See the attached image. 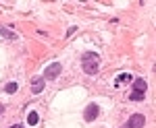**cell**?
I'll use <instances>...</instances> for the list:
<instances>
[{
    "mask_svg": "<svg viewBox=\"0 0 156 128\" xmlns=\"http://www.w3.org/2000/svg\"><path fill=\"white\" fill-rule=\"evenodd\" d=\"M81 68L85 74H96L100 70V54L96 52H85L81 58Z\"/></svg>",
    "mask_w": 156,
    "mask_h": 128,
    "instance_id": "cell-1",
    "label": "cell"
},
{
    "mask_svg": "<svg viewBox=\"0 0 156 128\" xmlns=\"http://www.w3.org/2000/svg\"><path fill=\"white\" fill-rule=\"evenodd\" d=\"M146 89H148L146 79H135V81H133V91H131V95H129V99H131V101H144Z\"/></svg>",
    "mask_w": 156,
    "mask_h": 128,
    "instance_id": "cell-2",
    "label": "cell"
},
{
    "mask_svg": "<svg viewBox=\"0 0 156 128\" xmlns=\"http://www.w3.org/2000/svg\"><path fill=\"white\" fill-rule=\"evenodd\" d=\"M60 72H62V64H60V62H52V64L46 66V70H44V81H54Z\"/></svg>",
    "mask_w": 156,
    "mask_h": 128,
    "instance_id": "cell-3",
    "label": "cell"
},
{
    "mask_svg": "<svg viewBox=\"0 0 156 128\" xmlns=\"http://www.w3.org/2000/svg\"><path fill=\"white\" fill-rule=\"evenodd\" d=\"M98 114H100V105L98 103H90L87 107H85V112H83V118L87 120V122H94L98 118Z\"/></svg>",
    "mask_w": 156,
    "mask_h": 128,
    "instance_id": "cell-4",
    "label": "cell"
},
{
    "mask_svg": "<svg viewBox=\"0 0 156 128\" xmlns=\"http://www.w3.org/2000/svg\"><path fill=\"white\" fill-rule=\"evenodd\" d=\"M144 124H146V118L142 116V114H133V116L127 120L125 126H127V128H142Z\"/></svg>",
    "mask_w": 156,
    "mask_h": 128,
    "instance_id": "cell-5",
    "label": "cell"
},
{
    "mask_svg": "<svg viewBox=\"0 0 156 128\" xmlns=\"http://www.w3.org/2000/svg\"><path fill=\"white\" fill-rule=\"evenodd\" d=\"M44 87H46L44 77H37V79H34V81H31V91H34V95L42 93V91H44Z\"/></svg>",
    "mask_w": 156,
    "mask_h": 128,
    "instance_id": "cell-6",
    "label": "cell"
},
{
    "mask_svg": "<svg viewBox=\"0 0 156 128\" xmlns=\"http://www.w3.org/2000/svg\"><path fill=\"white\" fill-rule=\"evenodd\" d=\"M0 35L6 37V39H17V33H12L11 29H6V27H0Z\"/></svg>",
    "mask_w": 156,
    "mask_h": 128,
    "instance_id": "cell-7",
    "label": "cell"
},
{
    "mask_svg": "<svg viewBox=\"0 0 156 128\" xmlns=\"http://www.w3.org/2000/svg\"><path fill=\"white\" fill-rule=\"evenodd\" d=\"M129 81H133V77L129 74V72H123V74H119V77H117V83H115V85H121V83H129Z\"/></svg>",
    "mask_w": 156,
    "mask_h": 128,
    "instance_id": "cell-8",
    "label": "cell"
},
{
    "mask_svg": "<svg viewBox=\"0 0 156 128\" xmlns=\"http://www.w3.org/2000/svg\"><path fill=\"white\" fill-rule=\"evenodd\" d=\"M17 89H19V85H17V81H11V83H6V85H4V91H6L9 95H11V93H15Z\"/></svg>",
    "mask_w": 156,
    "mask_h": 128,
    "instance_id": "cell-9",
    "label": "cell"
},
{
    "mask_svg": "<svg viewBox=\"0 0 156 128\" xmlns=\"http://www.w3.org/2000/svg\"><path fill=\"white\" fill-rule=\"evenodd\" d=\"M37 122H40V116H37V112H29V116H27V124L36 126Z\"/></svg>",
    "mask_w": 156,
    "mask_h": 128,
    "instance_id": "cell-10",
    "label": "cell"
},
{
    "mask_svg": "<svg viewBox=\"0 0 156 128\" xmlns=\"http://www.w3.org/2000/svg\"><path fill=\"white\" fill-rule=\"evenodd\" d=\"M75 31H77V27H71V29H69V31H67V37H71V35L75 33Z\"/></svg>",
    "mask_w": 156,
    "mask_h": 128,
    "instance_id": "cell-11",
    "label": "cell"
},
{
    "mask_svg": "<svg viewBox=\"0 0 156 128\" xmlns=\"http://www.w3.org/2000/svg\"><path fill=\"white\" fill-rule=\"evenodd\" d=\"M2 112H4V105H2V103H0V114H2Z\"/></svg>",
    "mask_w": 156,
    "mask_h": 128,
    "instance_id": "cell-12",
    "label": "cell"
},
{
    "mask_svg": "<svg viewBox=\"0 0 156 128\" xmlns=\"http://www.w3.org/2000/svg\"><path fill=\"white\" fill-rule=\"evenodd\" d=\"M9 128H21V126H19V124H17V126H9Z\"/></svg>",
    "mask_w": 156,
    "mask_h": 128,
    "instance_id": "cell-13",
    "label": "cell"
},
{
    "mask_svg": "<svg viewBox=\"0 0 156 128\" xmlns=\"http://www.w3.org/2000/svg\"><path fill=\"white\" fill-rule=\"evenodd\" d=\"M123 128H127V126H123Z\"/></svg>",
    "mask_w": 156,
    "mask_h": 128,
    "instance_id": "cell-14",
    "label": "cell"
}]
</instances>
